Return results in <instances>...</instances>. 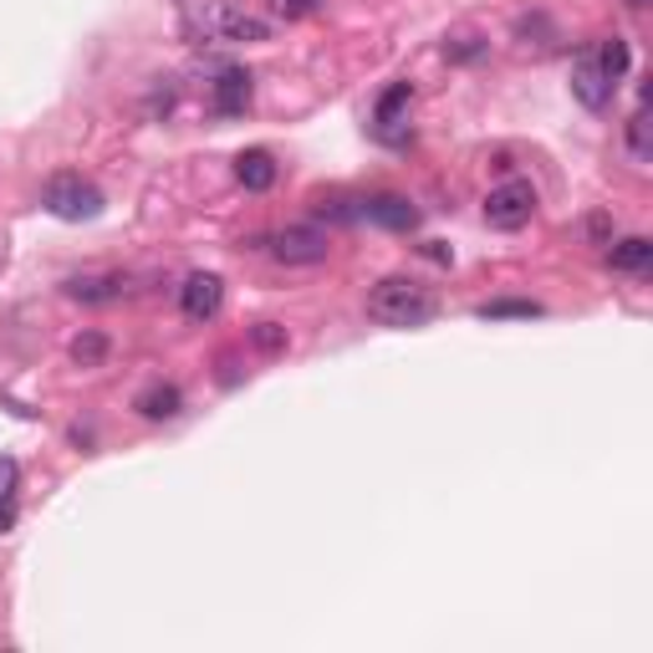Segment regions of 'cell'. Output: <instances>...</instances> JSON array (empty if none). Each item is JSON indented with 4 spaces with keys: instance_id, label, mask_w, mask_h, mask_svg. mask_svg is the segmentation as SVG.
Segmentation results:
<instances>
[{
    "instance_id": "obj_10",
    "label": "cell",
    "mask_w": 653,
    "mask_h": 653,
    "mask_svg": "<svg viewBox=\"0 0 653 653\" xmlns=\"http://www.w3.org/2000/svg\"><path fill=\"white\" fill-rule=\"evenodd\" d=\"M214 93V107L225 113V118H235V113H245V103H251V72L245 67H220L210 82Z\"/></svg>"
},
{
    "instance_id": "obj_4",
    "label": "cell",
    "mask_w": 653,
    "mask_h": 653,
    "mask_svg": "<svg viewBox=\"0 0 653 653\" xmlns=\"http://www.w3.org/2000/svg\"><path fill=\"white\" fill-rule=\"evenodd\" d=\"M531 214H536V189L526 179H506V185H495L485 194V225H495V230L531 225Z\"/></svg>"
},
{
    "instance_id": "obj_11",
    "label": "cell",
    "mask_w": 653,
    "mask_h": 653,
    "mask_svg": "<svg viewBox=\"0 0 653 653\" xmlns=\"http://www.w3.org/2000/svg\"><path fill=\"white\" fill-rule=\"evenodd\" d=\"M134 409L144 413V419H154V424H159V419H173V413L185 409V393H179L173 383H148L144 393L134 399Z\"/></svg>"
},
{
    "instance_id": "obj_24",
    "label": "cell",
    "mask_w": 653,
    "mask_h": 653,
    "mask_svg": "<svg viewBox=\"0 0 653 653\" xmlns=\"http://www.w3.org/2000/svg\"><path fill=\"white\" fill-rule=\"evenodd\" d=\"M628 6H633V11H643V6H649V0H628Z\"/></svg>"
},
{
    "instance_id": "obj_21",
    "label": "cell",
    "mask_w": 653,
    "mask_h": 653,
    "mask_svg": "<svg viewBox=\"0 0 653 653\" xmlns=\"http://www.w3.org/2000/svg\"><path fill=\"white\" fill-rule=\"evenodd\" d=\"M266 6L276 21H307V15L317 11V0H266Z\"/></svg>"
},
{
    "instance_id": "obj_12",
    "label": "cell",
    "mask_w": 653,
    "mask_h": 653,
    "mask_svg": "<svg viewBox=\"0 0 653 653\" xmlns=\"http://www.w3.org/2000/svg\"><path fill=\"white\" fill-rule=\"evenodd\" d=\"M235 179H241L245 189H255V194H261V189L276 185V159H271L266 148H245L241 159H235Z\"/></svg>"
},
{
    "instance_id": "obj_6",
    "label": "cell",
    "mask_w": 653,
    "mask_h": 653,
    "mask_svg": "<svg viewBox=\"0 0 653 653\" xmlns=\"http://www.w3.org/2000/svg\"><path fill=\"white\" fill-rule=\"evenodd\" d=\"M409 107H413V87L409 82H393L383 97H378L373 107V134L383 138V144H409Z\"/></svg>"
},
{
    "instance_id": "obj_17",
    "label": "cell",
    "mask_w": 653,
    "mask_h": 653,
    "mask_svg": "<svg viewBox=\"0 0 653 653\" xmlns=\"http://www.w3.org/2000/svg\"><path fill=\"white\" fill-rule=\"evenodd\" d=\"M485 52H491V41H485V36H470V31H465V36H450V41H444V56H450V62H475V56H485Z\"/></svg>"
},
{
    "instance_id": "obj_9",
    "label": "cell",
    "mask_w": 653,
    "mask_h": 653,
    "mask_svg": "<svg viewBox=\"0 0 653 653\" xmlns=\"http://www.w3.org/2000/svg\"><path fill=\"white\" fill-rule=\"evenodd\" d=\"M358 220H373L383 230H413L419 225V210L399 194H373V200H358Z\"/></svg>"
},
{
    "instance_id": "obj_8",
    "label": "cell",
    "mask_w": 653,
    "mask_h": 653,
    "mask_svg": "<svg viewBox=\"0 0 653 653\" xmlns=\"http://www.w3.org/2000/svg\"><path fill=\"white\" fill-rule=\"evenodd\" d=\"M613 93H618V82L608 77V72H602L598 52L587 46V52L577 56V67H572V97H577L582 107H592V113H598V107L613 103Z\"/></svg>"
},
{
    "instance_id": "obj_3",
    "label": "cell",
    "mask_w": 653,
    "mask_h": 653,
    "mask_svg": "<svg viewBox=\"0 0 653 653\" xmlns=\"http://www.w3.org/2000/svg\"><path fill=\"white\" fill-rule=\"evenodd\" d=\"M41 204L56 214V220H93L103 210V194H97L82 173H56L52 185L41 189Z\"/></svg>"
},
{
    "instance_id": "obj_22",
    "label": "cell",
    "mask_w": 653,
    "mask_h": 653,
    "mask_svg": "<svg viewBox=\"0 0 653 653\" xmlns=\"http://www.w3.org/2000/svg\"><path fill=\"white\" fill-rule=\"evenodd\" d=\"M15 491H21V465L11 454H0V501H15Z\"/></svg>"
},
{
    "instance_id": "obj_14",
    "label": "cell",
    "mask_w": 653,
    "mask_h": 653,
    "mask_svg": "<svg viewBox=\"0 0 653 653\" xmlns=\"http://www.w3.org/2000/svg\"><path fill=\"white\" fill-rule=\"evenodd\" d=\"M67 296L72 302H113V296H123V276H72Z\"/></svg>"
},
{
    "instance_id": "obj_2",
    "label": "cell",
    "mask_w": 653,
    "mask_h": 653,
    "mask_svg": "<svg viewBox=\"0 0 653 653\" xmlns=\"http://www.w3.org/2000/svg\"><path fill=\"white\" fill-rule=\"evenodd\" d=\"M189 31L204 41H266V21H255L241 0H189Z\"/></svg>"
},
{
    "instance_id": "obj_16",
    "label": "cell",
    "mask_w": 653,
    "mask_h": 653,
    "mask_svg": "<svg viewBox=\"0 0 653 653\" xmlns=\"http://www.w3.org/2000/svg\"><path fill=\"white\" fill-rule=\"evenodd\" d=\"M103 358H107V337L103 333H82L77 343H72V362H82V368H97Z\"/></svg>"
},
{
    "instance_id": "obj_23",
    "label": "cell",
    "mask_w": 653,
    "mask_h": 653,
    "mask_svg": "<svg viewBox=\"0 0 653 653\" xmlns=\"http://www.w3.org/2000/svg\"><path fill=\"white\" fill-rule=\"evenodd\" d=\"M15 526V501H0V531H11Z\"/></svg>"
},
{
    "instance_id": "obj_7",
    "label": "cell",
    "mask_w": 653,
    "mask_h": 653,
    "mask_svg": "<svg viewBox=\"0 0 653 653\" xmlns=\"http://www.w3.org/2000/svg\"><path fill=\"white\" fill-rule=\"evenodd\" d=\"M179 307H185L189 322L220 317V307H225V281L214 276V271H194V276H185V286H179Z\"/></svg>"
},
{
    "instance_id": "obj_15",
    "label": "cell",
    "mask_w": 653,
    "mask_h": 653,
    "mask_svg": "<svg viewBox=\"0 0 653 653\" xmlns=\"http://www.w3.org/2000/svg\"><path fill=\"white\" fill-rule=\"evenodd\" d=\"M592 52H598V62H602V72H608V77H623L628 72V41H598V46H592Z\"/></svg>"
},
{
    "instance_id": "obj_18",
    "label": "cell",
    "mask_w": 653,
    "mask_h": 653,
    "mask_svg": "<svg viewBox=\"0 0 653 653\" xmlns=\"http://www.w3.org/2000/svg\"><path fill=\"white\" fill-rule=\"evenodd\" d=\"M286 343H292V337H286L281 322H255L251 327V347H261V352H286Z\"/></svg>"
},
{
    "instance_id": "obj_13",
    "label": "cell",
    "mask_w": 653,
    "mask_h": 653,
    "mask_svg": "<svg viewBox=\"0 0 653 653\" xmlns=\"http://www.w3.org/2000/svg\"><path fill=\"white\" fill-rule=\"evenodd\" d=\"M608 266H613V271H628V276L649 271V266H653V241H643V235L613 241V245H608Z\"/></svg>"
},
{
    "instance_id": "obj_20",
    "label": "cell",
    "mask_w": 653,
    "mask_h": 653,
    "mask_svg": "<svg viewBox=\"0 0 653 653\" xmlns=\"http://www.w3.org/2000/svg\"><path fill=\"white\" fill-rule=\"evenodd\" d=\"M536 312H541L536 302H485L481 317H485V322H495V317H536Z\"/></svg>"
},
{
    "instance_id": "obj_5",
    "label": "cell",
    "mask_w": 653,
    "mask_h": 653,
    "mask_svg": "<svg viewBox=\"0 0 653 653\" xmlns=\"http://www.w3.org/2000/svg\"><path fill=\"white\" fill-rule=\"evenodd\" d=\"M327 230H317V225H286L271 241V255H276L281 266H317V261H327Z\"/></svg>"
},
{
    "instance_id": "obj_1",
    "label": "cell",
    "mask_w": 653,
    "mask_h": 653,
    "mask_svg": "<svg viewBox=\"0 0 653 653\" xmlns=\"http://www.w3.org/2000/svg\"><path fill=\"white\" fill-rule=\"evenodd\" d=\"M368 317L383 327H424L434 317V292L419 286L413 276H383L368 292Z\"/></svg>"
},
{
    "instance_id": "obj_19",
    "label": "cell",
    "mask_w": 653,
    "mask_h": 653,
    "mask_svg": "<svg viewBox=\"0 0 653 653\" xmlns=\"http://www.w3.org/2000/svg\"><path fill=\"white\" fill-rule=\"evenodd\" d=\"M628 148H633L639 164H649V113H643V107L628 118Z\"/></svg>"
}]
</instances>
